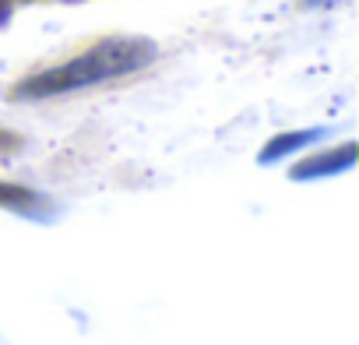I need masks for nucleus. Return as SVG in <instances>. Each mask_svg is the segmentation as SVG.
Wrapping results in <instances>:
<instances>
[{
	"mask_svg": "<svg viewBox=\"0 0 359 345\" xmlns=\"http://www.w3.org/2000/svg\"><path fill=\"white\" fill-rule=\"evenodd\" d=\"M155 60V43L151 39H141V36H116V39H106L99 46H92L88 53L53 67V71H43L29 81H22L15 88L18 99H46V95H64V92H74V88H88V85H99V81H109V78H120V74H130V71H141Z\"/></svg>",
	"mask_w": 359,
	"mask_h": 345,
	"instance_id": "1",
	"label": "nucleus"
},
{
	"mask_svg": "<svg viewBox=\"0 0 359 345\" xmlns=\"http://www.w3.org/2000/svg\"><path fill=\"white\" fill-rule=\"evenodd\" d=\"M352 162H355V144L345 141L334 151H324V155H313V158L292 165V180H317V177H331V172H345V169H352Z\"/></svg>",
	"mask_w": 359,
	"mask_h": 345,
	"instance_id": "2",
	"label": "nucleus"
},
{
	"mask_svg": "<svg viewBox=\"0 0 359 345\" xmlns=\"http://www.w3.org/2000/svg\"><path fill=\"white\" fill-rule=\"evenodd\" d=\"M324 130H289V134H275L264 148H261V165H271V162H278V158H285V155H292L296 148H303V144H310V141H317Z\"/></svg>",
	"mask_w": 359,
	"mask_h": 345,
	"instance_id": "3",
	"label": "nucleus"
},
{
	"mask_svg": "<svg viewBox=\"0 0 359 345\" xmlns=\"http://www.w3.org/2000/svg\"><path fill=\"white\" fill-rule=\"evenodd\" d=\"M0 205L11 208V212H22V215H39L43 212V198H36L25 187H8V184H0Z\"/></svg>",
	"mask_w": 359,
	"mask_h": 345,
	"instance_id": "4",
	"label": "nucleus"
}]
</instances>
